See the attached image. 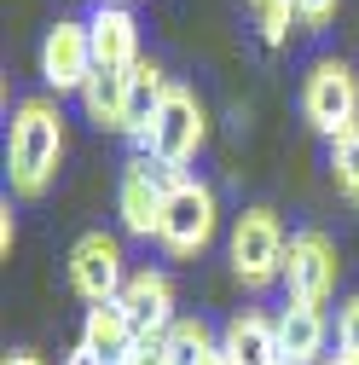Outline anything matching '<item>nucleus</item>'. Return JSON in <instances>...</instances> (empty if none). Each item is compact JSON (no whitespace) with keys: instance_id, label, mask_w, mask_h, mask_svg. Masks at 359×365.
Here are the masks:
<instances>
[{"instance_id":"412c9836","label":"nucleus","mask_w":359,"mask_h":365,"mask_svg":"<svg viewBox=\"0 0 359 365\" xmlns=\"http://www.w3.org/2000/svg\"><path fill=\"white\" fill-rule=\"evenodd\" d=\"M336 6H342V0H296V18H301V29L319 35V29L336 24Z\"/></svg>"},{"instance_id":"39448f33","label":"nucleus","mask_w":359,"mask_h":365,"mask_svg":"<svg viewBox=\"0 0 359 365\" xmlns=\"http://www.w3.org/2000/svg\"><path fill=\"white\" fill-rule=\"evenodd\" d=\"M301 116L319 140H342L348 128H359V76L342 58H313L301 76Z\"/></svg>"},{"instance_id":"f03ea898","label":"nucleus","mask_w":359,"mask_h":365,"mask_svg":"<svg viewBox=\"0 0 359 365\" xmlns=\"http://www.w3.org/2000/svg\"><path fill=\"white\" fill-rule=\"evenodd\" d=\"M284 250H290V232H284L279 209H266V203H249V209L232 220V232H227L232 279H238L249 296L273 290V284L284 279Z\"/></svg>"},{"instance_id":"423d86ee","label":"nucleus","mask_w":359,"mask_h":365,"mask_svg":"<svg viewBox=\"0 0 359 365\" xmlns=\"http://www.w3.org/2000/svg\"><path fill=\"white\" fill-rule=\"evenodd\" d=\"M168 186H174V174L145 157V151H133L116 174V220H122V232L128 238H140V244H157L162 238V215H168Z\"/></svg>"},{"instance_id":"6e6552de","label":"nucleus","mask_w":359,"mask_h":365,"mask_svg":"<svg viewBox=\"0 0 359 365\" xmlns=\"http://www.w3.org/2000/svg\"><path fill=\"white\" fill-rule=\"evenodd\" d=\"M70 290L87 302V307H99V302H116L122 284H128V255H122V238L116 232H81L70 244Z\"/></svg>"},{"instance_id":"bb28decb","label":"nucleus","mask_w":359,"mask_h":365,"mask_svg":"<svg viewBox=\"0 0 359 365\" xmlns=\"http://www.w3.org/2000/svg\"><path fill=\"white\" fill-rule=\"evenodd\" d=\"M325 365H353V359H348V354H331V359H325Z\"/></svg>"},{"instance_id":"f3484780","label":"nucleus","mask_w":359,"mask_h":365,"mask_svg":"<svg viewBox=\"0 0 359 365\" xmlns=\"http://www.w3.org/2000/svg\"><path fill=\"white\" fill-rule=\"evenodd\" d=\"M162 342H168V359H174V365H203V359L220 348V331L209 325V319H174V331H168Z\"/></svg>"},{"instance_id":"9b49d317","label":"nucleus","mask_w":359,"mask_h":365,"mask_svg":"<svg viewBox=\"0 0 359 365\" xmlns=\"http://www.w3.org/2000/svg\"><path fill=\"white\" fill-rule=\"evenodd\" d=\"M87 35H93V58L99 70H133L145 53H140V24H133V6H93L87 18Z\"/></svg>"},{"instance_id":"0eeeda50","label":"nucleus","mask_w":359,"mask_h":365,"mask_svg":"<svg viewBox=\"0 0 359 365\" xmlns=\"http://www.w3.org/2000/svg\"><path fill=\"white\" fill-rule=\"evenodd\" d=\"M336 279H342V255L331 244V232L307 226V232H290V250H284V302H307V307H325L336 296Z\"/></svg>"},{"instance_id":"9d476101","label":"nucleus","mask_w":359,"mask_h":365,"mask_svg":"<svg viewBox=\"0 0 359 365\" xmlns=\"http://www.w3.org/2000/svg\"><path fill=\"white\" fill-rule=\"evenodd\" d=\"M116 302L128 307V319H133V331H140V336H168L174 319H180L174 313V279H168L162 267H133Z\"/></svg>"},{"instance_id":"6ab92c4d","label":"nucleus","mask_w":359,"mask_h":365,"mask_svg":"<svg viewBox=\"0 0 359 365\" xmlns=\"http://www.w3.org/2000/svg\"><path fill=\"white\" fill-rule=\"evenodd\" d=\"M301 18H296V0H273V6H266V12H255V29H261V47H284V41H290V29H296Z\"/></svg>"},{"instance_id":"2eb2a0df","label":"nucleus","mask_w":359,"mask_h":365,"mask_svg":"<svg viewBox=\"0 0 359 365\" xmlns=\"http://www.w3.org/2000/svg\"><path fill=\"white\" fill-rule=\"evenodd\" d=\"M81 342H87V348H99V354L116 365L133 342H140V331H133V319H128L122 302H99V307H87V313H81Z\"/></svg>"},{"instance_id":"a211bd4d","label":"nucleus","mask_w":359,"mask_h":365,"mask_svg":"<svg viewBox=\"0 0 359 365\" xmlns=\"http://www.w3.org/2000/svg\"><path fill=\"white\" fill-rule=\"evenodd\" d=\"M325 168H331L336 197L359 209V128H348L342 140H331V145H325Z\"/></svg>"},{"instance_id":"393cba45","label":"nucleus","mask_w":359,"mask_h":365,"mask_svg":"<svg viewBox=\"0 0 359 365\" xmlns=\"http://www.w3.org/2000/svg\"><path fill=\"white\" fill-rule=\"evenodd\" d=\"M0 365H47V359H41V354H29V348H12Z\"/></svg>"},{"instance_id":"5701e85b","label":"nucleus","mask_w":359,"mask_h":365,"mask_svg":"<svg viewBox=\"0 0 359 365\" xmlns=\"http://www.w3.org/2000/svg\"><path fill=\"white\" fill-rule=\"evenodd\" d=\"M64 365H110V359H105L99 348H87V342H76V348L64 354Z\"/></svg>"},{"instance_id":"b1692460","label":"nucleus","mask_w":359,"mask_h":365,"mask_svg":"<svg viewBox=\"0 0 359 365\" xmlns=\"http://www.w3.org/2000/svg\"><path fill=\"white\" fill-rule=\"evenodd\" d=\"M12 244H18V226H12V203L0 209V255H12Z\"/></svg>"},{"instance_id":"20e7f679","label":"nucleus","mask_w":359,"mask_h":365,"mask_svg":"<svg viewBox=\"0 0 359 365\" xmlns=\"http://www.w3.org/2000/svg\"><path fill=\"white\" fill-rule=\"evenodd\" d=\"M220 232V197L209 180L197 174H174V186H168V215H162V238L157 250L168 261H197Z\"/></svg>"},{"instance_id":"1a4fd4ad","label":"nucleus","mask_w":359,"mask_h":365,"mask_svg":"<svg viewBox=\"0 0 359 365\" xmlns=\"http://www.w3.org/2000/svg\"><path fill=\"white\" fill-rule=\"evenodd\" d=\"M35 70H41V81H47V93H81L87 87V76L99 70V58H93V35H87V24H76V18H58L47 35H41V53H35Z\"/></svg>"},{"instance_id":"4be33fe9","label":"nucleus","mask_w":359,"mask_h":365,"mask_svg":"<svg viewBox=\"0 0 359 365\" xmlns=\"http://www.w3.org/2000/svg\"><path fill=\"white\" fill-rule=\"evenodd\" d=\"M116 365H174V359H168V342H162V336H140Z\"/></svg>"},{"instance_id":"f8f14e48","label":"nucleus","mask_w":359,"mask_h":365,"mask_svg":"<svg viewBox=\"0 0 359 365\" xmlns=\"http://www.w3.org/2000/svg\"><path fill=\"white\" fill-rule=\"evenodd\" d=\"M279 354L290 365H325L331 359V319H325V307L284 302V313H279Z\"/></svg>"},{"instance_id":"ddd939ff","label":"nucleus","mask_w":359,"mask_h":365,"mask_svg":"<svg viewBox=\"0 0 359 365\" xmlns=\"http://www.w3.org/2000/svg\"><path fill=\"white\" fill-rule=\"evenodd\" d=\"M76 99H81V116L93 122L99 133H128V128H133V87H128V70H93Z\"/></svg>"},{"instance_id":"4468645a","label":"nucleus","mask_w":359,"mask_h":365,"mask_svg":"<svg viewBox=\"0 0 359 365\" xmlns=\"http://www.w3.org/2000/svg\"><path fill=\"white\" fill-rule=\"evenodd\" d=\"M220 348L232 354V365H279V319H266L261 307H244L227 319V331H220Z\"/></svg>"},{"instance_id":"aec40b11","label":"nucleus","mask_w":359,"mask_h":365,"mask_svg":"<svg viewBox=\"0 0 359 365\" xmlns=\"http://www.w3.org/2000/svg\"><path fill=\"white\" fill-rule=\"evenodd\" d=\"M336 354H348L359 365V290L342 296V307H336Z\"/></svg>"},{"instance_id":"cd10ccee","label":"nucleus","mask_w":359,"mask_h":365,"mask_svg":"<svg viewBox=\"0 0 359 365\" xmlns=\"http://www.w3.org/2000/svg\"><path fill=\"white\" fill-rule=\"evenodd\" d=\"M105 6H133V0H105Z\"/></svg>"},{"instance_id":"dca6fc26","label":"nucleus","mask_w":359,"mask_h":365,"mask_svg":"<svg viewBox=\"0 0 359 365\" xmlns=\"http://www.w3.org/2000/svg\"><path fill=\"white\" fill-rule=\"evenodd\" d=\"M128 87H133V128H128V140L140 145V140H145V128H151V116H157V105L168 99V87H174V81L162 76L157 58H140V64L128 70Z\"/></svg>"},{"instance_id":"7ed1b4c3","label":"nucleus","mask_w":359,"mask_h":365,"mask_svg":"<svg viewBox=\"0 0 359 365\" xmlns=\"http://www.w3.org/2000/svg\"><path fill=\"white\" fill-rule=\"evenodd\" d=\"M203 140H209V110H203V99H197V87L174 81V87H168V99H162L157 116H151V128H145V140L133 145V151L157 157L168 174H192Z\"/></svg>"},{"instance_id":"c85d7f7f","label":"nucleus","mask_w":359,"mask_h":365,"mask_svg":"<svg viewBox=\"0 0 359 365\" xmlns=\"http://www.w3.org/2000/svg\"><path fill=\"white\" fill-rule=\"evenodd\" d=\"M279 365H290V359H279Z\"/></svg>"},{"instance_id":"f257e3e1","label":"nucleus","mask_w":359,"mask_h":365,"mask_svg":"<svg viewBox=\"0 0 359 365\" xmlns=\"http://www.w3.org/2000/svg\"><path fill=\"white\" fill-rule=\"evenodd\" d=\"M64 163V110L53 93H29L6 122V186L12 197H47Z\"/></svg>"},{"instance_id":"a878e982","label":"nucleus","mask_w":359,"mask_h":365,"mask_svg":"<svg viewBox=\"0 0 359 365\" xmlns=\"http://www.w3.org/2000/svg\"><path fill=\"white\" fill-rule=\"evenodd\" d=\"M244 6H249V12H266V6H273V0H244Z\"/></svg>"}]
</instances>
